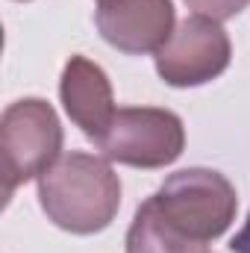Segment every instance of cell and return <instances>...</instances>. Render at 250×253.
<instances>
[{
  "label": "cell",
  "instance_id": "5b68a950",
  "mask_svg": "<svg viewBox=\"0 0 250 253\" xmlns=\"http://www.w3.org/2000/svg\"><path fill=\"white\" fill-rule=\"evenodd\" d=\"M156 74L171 88H197L218 80L233 62V42L221 21L188 15L177 24L168 44L153 56Z\"/></svg>",
  "mask_w": 250,
  "mask_h": 253
},
{
  "label": "cell",
  "instance_id": "9c48e42d",
  "mask_svg": "<svg viewBox=\"0 0 250 253\" xmlns=\"http://www.w3.org/2000/svg\"><path fill=\"white\" fill-rule=\"evenodd\" d=\"M230 251L233 253H250V212H248V221H245V227L233 236V242H230Z\"/></svg>",
  "mask_w": 250,
  "mask_h": 253
},
{
  "label": "cell",
  "instance_id": "3957f363",
  "mask_svg": "<svg viewBox=\"0 0 250 253\" xmlns=\"http://www.w3.org/2000/svg\"><path fill=\"white\" fill-rule=\"evenodd\" d=\"M65 132L56 109L42 97H21L3 109L0 118V150L6 200L18 186L39 180L62 156Z\"/></svg>",
  "mask_w": 250,
  "mask_h": 253
},
{
  "label": "cell",
  "instance_id": "52a82bcc",
  "mask_svg": "<svg viewBox=\"0 0 250 253\" xmlns=\"http://www.w3.org/2000/svg\"><path fill=\"white\" fill-rule=\"evenodd\" d=\"M59 100L71 124L88 141H100L115 118V91L106 71L88 56H71L59 77Z\"/></svg>",
  "mask_w": 250,
  "mask_h": 253
},
{
  "label": "cell",
  "instance_id": "8992f818",
  "mask_svg": "<svg viewBox=\"0 0 250 253\" xmlns=\"http://www.w3.org/2000/svg\"><path fill=\"white\" fill-rule=\"evenodd\" d=\"M94 27L118 53L156 56L177 30L174 0H100Z\"/></svg>",
  "mask_w": 250,
  "mask_h": 253
},
{
  "label": "cell",
  "instance_id": "30bf717a",
  "mask_svg": "<svg viewBox=\"0 0 250 253\" xmlns=\"http://www.w3.org/2000/svg\"><path fill=\"white\" fill-rule=\"evenodd\" d=\"M21 3H27V0H21Z\"/></svg>",
  "mask_w": 250,
  "mask_h": 253
},
{
  "label": "cell",
  "instance_id": "277c9868",
  "mask_svg": "<svg viewBox=\"0 0 250 253\" xmlns=\"http://www.w3.org/2000/svg\"><path fill=\"white\" fill-rule=\"evenodd\" d=\"M100 156L126 168L159 171L186 150V124L177 112L159 106H121L109 129L94 144Z\"/></svg>",
  "mask_w": 250,
  "mask_h": 253
},
{
  "label": "cell",
  "instance_id": "6da1fadb",
  "mask_svg": "<svg viewBox=\"0 0 250 253\" xmlns=\"http://www.w3.org/2000/svg\"><path fill=\"white\" fill-rule=\"evenodd\" d=\"M239 212L236 186L212 168H183L165 177L132 215L126 253H206Z\"/></svg>",
  "mask_w": 250,
  "mask_h": 253
},
{
  "label": "cell",
  "instance_id": "7a4b0ae2",
  "mask_svg": "<svg viewBox=\"0 0 250 253\" xmlns=\"http://www.w3.org/2000/svg\"><path fill=\"white\" fill-rule=\"evenodd\" d=\"M39 206L53 227L71 236H94L121 209V180L106 156L71 150L39 177Z\"/></svg>",
  "mask_w": 250,
  "mask_h": 253
},
{
  "label": "cell",
  "instance_id": "ba28073f",
  "mask_svg": "<svg viewBox=\"0 0 250 253\" xmlns=\"http://www.w3.org/2000/svg\"><path fill=\"white\" fill-rule=\"evenodd\" d=\"M183 3L194 15H203L212 21H230L250 6V0H183Z\"/></svg>",
  "mask_w": 250,
  "mask_h": 253
}]
</instances>
